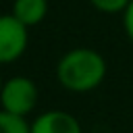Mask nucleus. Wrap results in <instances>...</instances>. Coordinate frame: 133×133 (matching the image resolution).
Masks as SVG:
<instances>
[{
	"instance_id": "1",
	"label": "nucleus",
	"mask_w": 133,
	"mask_h": 133,
	"mask_svg": "<svg viewBox=\"0 0 133 133\" xmlns=\"http://www.w3.org/2000/svg\"><path fill=\"white\" fill-rule=\"evenodd\" d=\"M106 77V60L91 48H73L56 64L58 83L75 94L96 89Z\"/></svg>"
},
{
	"instance_id": "2",
	"label": "nucleus",
	"mask_w": 133,
	"mask_h": 133,
	"mask_svg": "<svg viewBox=\"0 0 133 133\" xmlns=\"http://www.w3.org/2000/svg\"><path fill=\"white\" fill-rule=\"evenodd\" d=\"M39 100V89L35 85L33 79L25 77V75H15L2 81L0 87V108L15 114V116H23L27 118Z\"/></svg>"
},
{
	"instance_id": "3",
	"label": "nucleus",
	"mask_w": 133,
	"mask_h": 133,
	"mask_svg": "<svg viewBox=\"0 0 133 133\" xmlns=\"http://www.w3.org/2000/svg\"><path fill=\"white\" fill-rule=\"evenodd\" d=\"M27 29L12 15H0V64H10L25 54L29 42Z\"/></svg>"
},
{
	"instance_id": "4",
	"label": "nucleus",
	"mask_w": 133,
	"mask_h": 133,
	"mask_svg": "<svg viewBox=\"0 0 133 133\" xmlns=\"http://www.w3.org/2000/svg\"><path fill=\"white\" fill-rule=\"evenodd\" d=\"M29 133H83V129L71 112L46 110L29 123Z\"/></svg>"
},
{
	"instance_id": "5",
	"label": "nucleus",
	"mask_w": 133,
	"mask_h": 133,
	"mask_svg": "<svg viewBox=\"0 0 133 133\" xmlns=\"http://www.w3.org/2000/svg\"><path fill=\"white\" fill-rule=\"evenodd\" d=\"M46 12H48V0H15L10 15L25 27H33L44 21Z\"/></svg>"
},
{
	"instance_id": "6",
	"label": "nucleus",
	"mask_w": 133,
	"mask_h": 133,
	"mask_svg": "<svg viewBox=\"0 0 133 133\" xmlns=\"http://www.w3.org/2000/svg\"><path fill=\"white\" fill-rule=\"evenodd\" d=\"M0 133H29V123L23 116H15L0 108Z\"/></svg>"
},
{
	"instance_id": "7",
	"label": "nucleus",
	"mask_w": 133,
	"mask_h": 133,
	"mask_svg": "<svg viewBox=\"0 0 133 133\" xmlns=\"http://www.w3.org/2000/svg\"><path fill=\"white\" fill-rule=\"evenodd\" d=\"M89 2H91V6L98 8L100 12L114 15V12H123L131 0H89Z\"/></svg>"
},
{
	"instance_id": "8",
	"label": "nucleus",
	"mask_w": 133,
	"mask_h": 133,
	"mask_svg": "<svg viewBox=\"0 0 133 133\" xmlns=\"http://www.w3.org/2000/svg\"><path fill=\"white\" fill-rule=\"evenodd\" d=\"M123 27H125V33L127 37L133 42V0L127 4V8L123 10Z\"/></svg>"
},
{
	"instance_id": "9",
	"label": "nucleus",
	"mask_w": 133,
	"mask_h": 133,
	"mask_svg": "<svg viewBox=\"0 0 133 133\" xmlns=\"http://www.w3.org/2000/svg\"><path fill=\"white\" fill-rule=\"evenodd\" d=\"M2 81H4V79H2V75H0V87H2Z\"/></svg>"
}]
</instances>
